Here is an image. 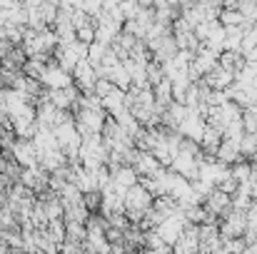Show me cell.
<instances>
[{"instance_id": "obj_2", "label": "cell", "mask_w": 257, "mask_h": 254, "mask_svg": "<svg viewBox=\"0 0 257 254\" xmlns=\"http://www.w3.org/2000/svg\"><path fill=\"white\" fill-rule=\"evenodd\" d=\"M235 80V75L232 73H227V70H222V68H212V73L207 75V85L212 87V90H227L230 85Z\"/></svg>"}, {"instance_id": "obj_4", "label": "cell", "mask_w": 257, "mask_h": 254, "mask_svg": "<svg viewBox=\"0 0 257 254\" xmlns=\"http://www.w3.org/2000/svg\"><path fill=\"white\" fill-rule=\"evenodd\" d=\"M242 58L240 55H225L222 58V70H227V73H232V75H237L240 70H242Z\"/></svg>"}, {"instance_id": "obj_1", "label": "cell", "mask_w": 257, "mask_h": 254, "mask_svg": "<svg viewBox=\"0 0 257 254\" xmlns=\"http://www.w3.org/2000/svg\"><path fill=\"white\" fill-rule=\"evenodd\" d=\"M240 160H242V157H240L237 142H235V140H222L220 147H217V152H215V162L222 165V167H227V165H235V162H240Z\"/></svg>"}, {"instance_id": "obj_3", "label": "cell", "mask_w": 257, "mask_h": 254, "mask_svg": "<svg viewBox=\"0 0 257 254\" xmlns=\"http://www.w3.org/2000/svg\"><path fill=\"white\" fill-rule=\"evenodd\" d=\"M242 132H257V110L245 107L242 110Z\"/></svg>"}]
</instances>
